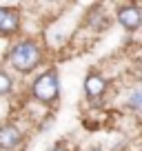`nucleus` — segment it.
<instances>
[{
    "label": "nucleus",
    "mask_w": 142,
    "mask_h": 151,
    "mask_svg": "<svg viewBox=\"0 0 142 151\" xmlns=\"http://www.w3.org/2000/svg\"><path fill=\"white\" fill-rule=\"evenodd\" d=\"M42 53H40V47L31 40H24V42H18L9 53V62L14 69H18L20 73H29L31 69H36V65L40 62Z\"/></svg>",
    "instance_id": "f257e3e1"
},
{
    "label": "nucleus",
    "mask_w": 142,
    "mask_h": 151,
    "mask_svg": "<svg viewBox=\"0 0 142 151\" xmlns=\"http://www.w3.org/2000/svg\"><path fill=\"white\" fill-rule=\"evenodd\" d=\"M31 91H33V96L40 100V102H51V100H56L58 98V76H56V71H47V73H42L38 78V80L33 82V87H31Z\"/></svg>",
    "instance_id": "f03ea898"
},
{
    "label": "nucleus",
    "mask_w": 142,
    "mask_h": 151,
    "mask_svg": "<svg viewBox=\"0 0 142 151\" xmlns=\"http://www.w3.org/2000/svg\"><path fill=\"white\" fill-rule=\"evenodd\" d=\"M118 22L122 24L124 29H129V31H136V29L142 24V11L138 9L136 5L120 7V11H118Z\"/></svg>",
    "instance_id": "7ed1b4c3"
},
{
    "label": "nucleus",
    "mask_w": 142,
    "mask_h": 151,
    "mask_svg": "<svg viewBox=\"0 0 142 151\" xmlns=\"http://www.w3.org/2000/svg\"><path fill=\"white\" fill-rule=\"evenodd\" d=\"M22 142V133H20V129L16 127V124H2L0 127V149H16V147Z\"/></svg>",
    "instance_id": "20e7f679"
},
{
    "label": "nucleus",
    "mask_w": 142,
    "mask_h": 151,
    "mask_svg": "<svg viewBox=\"0 0 142 151\" xmlns=\"http://www.w3.org/2000/svg\"><path fill=\"white\" fill-rule=\"evenodd\" d=\"M20 27V16L14 9L0 7V33H14Z\"/></svg>",
    "instance_id": "39448f33"
},
{
    "label": "nucleus",
    "mask_w": 142,
    "mask_h": 151,
    "mask_svg": "<svg viewBox=\"0 0 142 151\" xmlns=\"http://www.w3.org/2000/svg\"><path fill=\"white\" fill-rule=\"evenodd\" d=\"M107 91V80L98 73H89L85 80V93L89 98H100V96Z\"/></svg>",
    "instance_id": "423d86ee"
},
{
    "label": "nucleus",
    "mask_w": 142,
    "mask_h": 151,
    "mask_svg": "<svg viewBox=\"0 0 142 151\" xmlns=\"http://www.w3.org/2000/svg\"><path fill=\"white\" fill-rule=\"evenodd\" d=\"M11 85H14V82H11V78L5 73V71H0V96L9 93V91H11Z\"/></svg>",
    "instance_id": "0eeeda50"
},
{
    "label": "nucleus",
    "mask_w": 142,
    "mask_h": 151,
    "mask_svg": "<svg viewBox=\"0 0 142 151\" xmlns=\"http://www.w3.org/2000/svg\"><path fill=\"white\" fill-rule=\"evenodd\" d=\"M129 107L131 109H140L142 107V91H136V93L129 98Z\"/></svg>",
    "instance_id": "6e6552de"
},
{
    "label": "nucleus",
    "mask_w": 142,
    "mask_h": 151,
    "mask_svg": "<svg viewBox=\"0 0 142 151\" xmlns=\"http://www.w3.org/2000/svg\"><path fill=\"white\" fill-rule=\"evenodd\" d=\"M49 151H67V149H65V147H62V145H56V147H51V149H49Z\"/></svg>",
    "instance_id": "1a4fd4ad"
}]
</instances>
